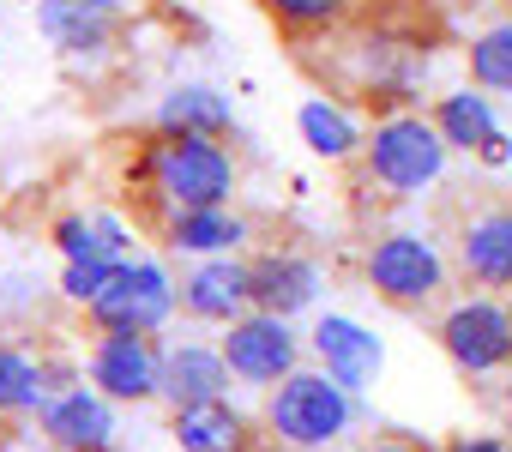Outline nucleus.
<instances>
[{
    "label": "nucleus",
    "mask_w": 512,
    "mask_h": 452,
    "mask_svg": "<svg viewBox=\"0 0 512 452\" xmlns=\"http://www.w3.org/2000/svg\"><path fill=\"white\" fill-rule=\"evenodd\" d=\"M476 163H482V169H506V163H512V133H494Z\"/></svg>",
    "instance_id": "cd10ccee"
},
{
    "label": "nucleus",
    "mask_w": 512,
    "mask_h": 452,
    "mask_svg": "<svg viewBox=\"0 0 512 452\" xmlns=\"http://www.w3.org/2000/svg\"><path fill=\"white\" fill-rule=\"evenodd\" d=\"M434 344L464 380H500L512 368V302L488 290L452 296L434 320Z\"/></svg>",
    "instance_id": "39448f33"
},
{
    "label": "nucleus",
    "mask_w": 512,
    "mask_h": 452,
    "mask_svg": "<svg viewBox=\"0 0 512 452\" xmlns=\"http://www.w3.org/2000/svg\"><path fill=\"white\" fill-rule=\"evenodd\" d=\"M500 416H506V428H512V368L500 374Z\"/></svg>",
    "instance_id": "c85d7f7f"
},
{
    "label": "nucleus",
    "mask_w": 512,
    "mask_h": 452,
    "mask_svg": "<svg viewBox=\"0 0 512 452\" xmlns=\"http://www.w3.org/2000/svg\"><path fill=\"white\" fill-rule=\"evenodd\" d=\"M464 67H470V85H482L488 97H512V13L470 37Z\"/></svg>",
    "instance_id": "5701e85b"
},
{
    "label": "nucleus",
    "mask_w": 512,
    "mask_h": 452,
    "mask_svg": "<svg viewBox=\"0 0 512 452\" xmlns=\"http://www.w3.org/2000/svg\"><path fill=\"white\" fill-rule=\"evenodd\" d=\"M235 374H229V356L223 344H205V338H175L163 344V398L169 410H187V404H211V398H229Z\"/></svg>",
    "instance_id": "dca6fc26"
},
{
    "label": "nucleus",
    "mask_w": 512,
    "mask_h": 452,
    "mask_svg": "<svg viewBox=\"0 0 512 452\" xmlns=\"http://www.w3.org/2000/svg\"><path fill=\"white\" fill-rule=\"evenodd\" d=\"M169 440H175V452H260L266 428L253 422L241 404L211 398V404L169 410Z\"/></svg>",
    "instance_id": "f3484780"
},
{
    "label": "nucleus",
    "mask_w": 512,
    "mask_h": 452,
    "mask_svg": "<svg viewBox=\"0 0 512 452\" xmlns=\"http://www.w3.org/2000/svg\"><path fill=\"white\" fill-rule=\"evenodd\" d=\"M37 434H43L49 452H115V440H121V404L79 374V380H67L37 410Z\"/></svg>",
    "instance_id": "1a4fd4ad"
},
{
    "label": "nucleus",
    "mask_w": 512,
    "mask_h": 452,
    "mask_svg": "<svg viewBox=\"0 0 512 452\" xmlns=\"http://www.w3.org/2000/svg\"><path fill=\"white\" fill-rule=\"evenodd\" d=\"M115 272H121V266H109V260H67V266H61V278H55V290H61V302H67V308H79V314H85V308L115 284Z\"/></svg>",
    "instance_id": "393cba45"
},
{
    "label": "nucleus",
    "mask_w": 512,
    "mask_h": 452,
    "mask_svg": "<svg viewBox=\"0 0 512 452\" xmlns=\"http://www.w3.org/2000/svg\"><path fill=\"white\" fill-rule=\"evenodd\" d=\"M320 290H326V266L314 254H302V248H260L253 254V308L302 320L320 308Z\"/></svg>",
    "instance_id": "4468645a"
},
{
    "label": "nucleus",
    "mask_w": 512,
    "mask_h": 452,
    "mask_svg": "<svg viewBox=\"0 0 512 452\" xmlns=\"http://www.w3.org/2000/svg\"><path fill=\"white\" fill-rule=\"evenodd\" d=\"M157 133H205V139H229L235 133V103L229 91L217 85H199V79H181L157 97V115H151Z\"/></svg>",
    "instance_id": "412c9836"
},
{
    "label": "nucleus",
    "mask_w": 512,
    "mask_h": 452,
    "mask_svg": "<svg viewBox=\"0 0 512 452\" xmlns=\"http://www.w3.org/2000/svg\"><path fill=\"white\" fill-rule=\"evenodd\" d=\"M296 139H302V145H308V157H320V163H362L368 127L356 121V109H350V103H338V97L314 91V97H302V103H296Z\"/></svg>",
    "instance_id": "aec40b11"
},
{
    "label": "nucleus",
    "mask_w": 512,
    "mask_h": 452,
    "mask_svg": "<svg viewBox=\"0 0 512 452\" xmlns=\"http://www.w3.org/2000/svg\"><path fill=\"white\" fill-rule=\"evenodd\" d=\"M67 380H79V374L55 368L43 350H31V344H19V338H0V422L37 416Z\"/></svg>",
    "instance_id": "a211bd4d"
},
{
    "label": "nucleus",
    "mask_w": 512,
    "mask_h": 452,
    "mask_svg": "<svg viewBox=\"0 0 512 452\" xmlns=\"http://www.w3.org/2000/svg\"><path fill=\"white\" fill-rule=\"evenodd\" d=\"M308 356H314L338 386H350V392H368V386H380V374H386V338H380L368 320H356V314H314V326H308Z\"/></svg>",
    "instance_id": "f8f14e48"
},
{
    "label": "nucleus",
    "mask_w": 512,
    "mask_h": 452,
    "mask_svg": "<svg viewBox=\"0 0 512 452\" xmlns=\"http://www.w3.org/2000/svg\"><path fill=\"white\" fill-rule=\"evenodd\" d=\"M133 181L157 217L169 211H199V205H235L241 193V157L229 139L205 133H157L133 157Z\"/></svg>",
    "instance_id": "f257e3e1"
},
{
    "label": "nucleus",
    "mask_w": 512,
    "mask_h": 452,
    "mask_svg": "<svg viewBox=\"0 0 512 452\" xmlns=\"http://www.w3.org/2000/svg\"><path fill=\"white\" fill-rule=\"evenodd\" d=\"M452 266L470 290H488V296L512 290V199H488L458 223Z\"/></svg>",
    "instance_id": "9d476101"
},
{
    "label": "nucleus",
    "mask_w": 512,
    "mask_h": 452,
    "mask_svg": "<svg viewBox=\"0 0 512 452\" xmlns=\"http://www.w3.org/2000/svg\"><path fill=\"white\" fill-rule=\"evenodd\" d=\"M37 31L61 61H97L127 31V0H37Z\"/></svg>",
    "instance_id": "9b49d317"
},
{
    "label": "nucleus",
    "mask_w": 512,
    "mask_h": 452,
    "mask_svg": "<svg viewBox=\"0 0 512 452\" xmlns=\"http://www.w3.org/2000/svg\"><path fill=\"white\" fill-rule=\"evenodd\" d=\"M49 242L67 260H109V266H127L139 254V236H133V223L121 211H61L49 223Z\"/></svg>",
    "instance_id": "6ab92c4d"
},
{
    "label": "nucleus",
    "mask_w": 512,
    "mask_h": 452,
    "mask_svg": "<svg viewBox=\"0 0 512 452\" xmlns=\"http://www.w3.org/2000/svg\"><path fill=\"white\" fill-rule=\"evenodd\" d=\"M181 314L199 326H235L253 314V254H217V260H187L181 272Z\"/></svg>",
    "instance_id": "ddd939ff"
},
{
    "label": "nucleus",
    "mask_w": 512,
    "mask_h": 452,
    "mask_svg": "<svg viewBox=\"0 0 512 452\" xmlns=\"http://www.w3.org/2000/svg\"><path fill=\"white\" fill-rule=\"evenodd\" d=\"M260 13L284 37H332L356 13V0H260Z\"/></svg>",
    "instance_id": "b1692460"
},
{
    "label": "nucleus",
    "mask_w": 512,
    "mask_h": 452,
    "mask_svg": "<svg viewBox=\"0 0 512 452\" xmlns=\"http://www.w3.org/2000/svg\"><path fill=\"white\" fill-rule=\"evenodd\" d=\"M428 115H434L440 139L452 145V157H482V145H488L494 133H506V127H500V109H494V97H488L482 85H452V91H440Z\"/></svg>",
    "instance_id": "4be33fe9"
},
{
    "label": "nucleus",
    "mask_w": 512,
    "mask_h": 452,
    "mask_svg": "<svg viewBox=\"0 0 512 452\" xmlns=\"http://www.w3.org/2000/svg\"><path fill=\"white\" fill-rule=\"evenodd\" d=\"M440 452H512V428L500 434V428H464V434H452Z\"/></svg>",
    "instance_id": "a878e982"
},
{
    "label": "nucleus",
    "mask_w": 512,
    "mask_h": 452,
    "mask_svg": "<svg viewBox=\"0 0 512 452\" xmlns=\"http://www.w3.org/2000/svg\"><path fill=\"white\" fill-rule=\"evenodd\" d=\"M157 236L175 260H217V254H247L253 223L235 205H199V211H169L157 217Z\"/></svg>",
    "instance_id": "2eb2a0df"
},
{
    "label": "nucleus",
    "mask_w": 512,
    "mask_h": 452,
    "mask_svg": "<svg viewBox=\"0 0 512 452\" xmlns=\"http://www.w3.org/2000/svg\"><path fill=\"white\" fill-rule=\"evenodd\" d=\"M350 452H428L422 440H404V434H374V440H356Z\"/></svg>",
    "instance_id": "bb28decb"
},
{
    "label": "nucleus",
    "mask_w": 512,
    "mask_h": 452,
    "mask_svg": "<svg viewBox=\"0 0 512 452\" xmlns=\"http://www.w3.org/2000/svg\"><path fill=\"white\" fill-rule=\"evenodd\" d=\"M452 169V145L440 139L434 115L422 109H386L374 127H368V145H362V181L380 187L386 199H422L446 181Z\"/></svg>",
    "instance_id": "7ed1b4c3"
},
{
    "label": "nucleus",
    "mask_w": 512,
    "mask_h": 452,
    "mask_svg": "<svg viewBox=\"0 0 512 452\" xmlns=\"http://www.w3.org/2000/svg\"><path fill=\"white\" fill-rule=\"evenodd\" d=\"M452 278H458L452 254H446L428 230H410V223H398V230H380V236L362 248V284H368L386 308L422 314V308L446 302Z\"/></svg>",
    "instance_id": "20e7f679"
},
{
    "label": "nucleus",
    "mask_w": 512,
    "mask_h": 452,
    "mask_svg": "<svg viewBox=\"0 0 512 452\" xmlns=\"http://www.w3.org/2000/svg\"><path fill=\"white\" fill-rule=\"evenodd\" d=\"M356 422H362V392L338 386L320 362L284 374L260 404V428L284 452H332L356 434Z\"/></svg>",
    "instance_id": "f03ea898"
},
{
    "label": "nucleus",
    "mask_w": 512,
    "mask_h": 452,
    "mask_svg": "<svg viewBox=\"0 0 512 452\" xmlns=\"http://www.w3.org/2000/svg\"><path fill=\"white\" fill-rule=\"evenodd\" d=\"M175 314H181V278L169 272V260L133 254L115 272V284L85 308V326L91 332H139V338H157Z\"/></svg>",
    "instance_id": "423d86ee"
},
{
    "label": "nucleus",
    "mask_w": 512,
    "mask_h": 452,
    "mask_svg": "<svg viewBox=\"0 0 512 452\" xmlns=\"http://www.w3.org/2000/svg\"><path fill=\"white\" fill-rule=\"evenodd\" d=\"M85 380L97 392H109L121 410L127 404H157L163 398V344L139 338V332H91Z\"/></svg>",
    "instance_id": "6e6552de"
},
{
    "label": "nucleus",
    "mask_w": 512,
    "mask_h": 452,
    "mask_svg": "<svg viewBox=\"0 0 512 452\" xmlns=\"http://www.w3.org/2000/svg\"><path fill=\"white\" fill-rule=\"evenodd\" d=\"M223 356H229V374L235 386H260L272 392L284 374H296L308 362V332H296V320L284 314H266V308H253L241 314L235 326H223Z\"/></svg>",
    "instance_id": "0eeeda50"
}]
</instances>
